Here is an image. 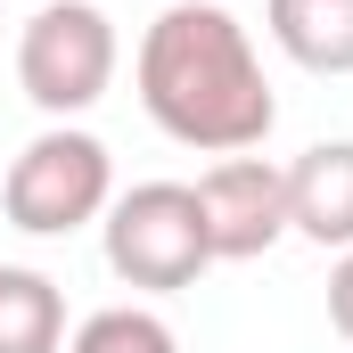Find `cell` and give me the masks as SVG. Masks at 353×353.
<instances>
[{"label":"cell","instance_id":"obj_4","mask_svg":"<svg viewBox=\"0 0 353 353\" xmlns=\"http://www.w3.org/2000/svg\"><path fill=\"white\" fill-rule=\"evenodd\" d=\"M17 83L58 123L83 115V107H99L107 83H115V25H107V8H90V0L33 8V25L17 33Z\"/></svg>","mask_w":353,"mask_h":353},{"label":"cell","instance_id":"obj_5","mask_svg":"<svg viewBox=\"0 0 353 353\" xmlns=\"http://www.w3.org/2000/svg\"><path fill=\"white\" fill-rule=\"evenodd\" d=\"M197 214H205V247L214 263H255L288 239V165L271 157H222L197 181Z\"/></svg>","mask_w":353,"mask_h":353},{"label":"cell","instance_id":"obj_8","mask_svg":"<svg viewBox=\"0 0 353 353\" xmlns=\"http://www.w3.org/2000/svg\"><path fill=\"white\" fill-rule=\"evenodd\" d=\"M66 345V296L50 271L0 263V353H58Z\"/></svg>","mask_w":353,"mask_h":353},{"label":"cell","instance_id":"obj_7","mask_svg":"<svg viewBox=\"0 0 353 353\" xmlns=\"http://www.w3.org/2000/svg\"><path fill=\"white\" fill-rule=\"evenodd\" d=\"M263 25L304 74H353V0H263Z\"/></svg>","mask_w":353,"mask_h":353},{"label":"cell","instance_id":"obj_2","mask_svg":"<svg viewBox=\"0 0 353 353\" xmlns=\"http://www.w3.org/2000/svg\"><path fill=\"white\" fill-rule=\"evenodd\" d=\"M107 205H115V157H107V140H90L74 123H50L8 157L0 214L25 239H66V230L99 222Z\"/></svg>","mask_w":353,"mask_h":353},{"label":"cell","instance_id":"obj_1","mask_svg":"<svg viewBox=\"0 0 353 353\" xmlns=\"http://www.w3.org/2000/svg\"><path fill=\"white\" fill-rule=\"evenodd\" d=\"M140 107L165 140L205 157H247L279 123L263 58L222 0H173L140 33Z\"/></svg>","mask_w":353,"mask_h":353},{"label":"cell","instance_id":"obj_9","mask_svg":"<svg viewBox=\"0 0 353 353\" xmlns=\"http://www.w3.org/2000/svg\"><path fill=\"white\" fill-rule=\"evenodd\" d=\"M66 353H181V337L157 312H140V304H107V312H90L83 329H74Z\"/></svg>","mask_w":353,"mask_h":353},{"label":"cell","instance_id":"obj_6","mask_svg":"<svg viewBox=\"0 0 353 353\" xmlns=\"http://www.w3.org/2000/svg\"><path fill=\"white\" fill-rule=\"evenodd\" d=\"M288 230L312 247H353V140H312L288 165Z\"/></svg>","mask_w":353,"mask_h":353},{"label":"cell","instance_id":"obj_3","mask_svg":"<svg viewBox=\"0 0 353 353\" xmlns=\"http://www.w3.org/2000/svg\"><path fill=\"white\" fill-rule=\"evenodd\" d=\"M99 230H107V271L123 288H148V296H173V288H189L214 263L205 214H197L189 181H140V189H123L99 214Z\"/></svg>","mask_w":353,"mask_h":353},{"label":"cell","instance_id":"obj_10","mask_svg":"<svg viewBox=\"0 0 353 353\" xmlns=\"http://www.w3.org/2000/svg\"><path fill=\"white\" fill-rule=\"evenodd\" d=\"M329 321H337V337L353 345V247L337 255V271H329Z\"/></svg>","mask_w":353,"mask_h":353}]
</instances>
